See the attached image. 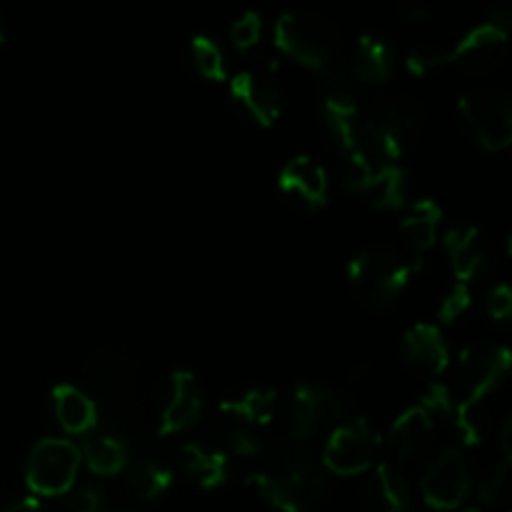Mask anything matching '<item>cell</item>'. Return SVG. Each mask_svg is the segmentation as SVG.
Instances as JSON below:
<instances>
[{
    "label": "cell",
    "instance_id": "cell-19",
    "mask_svg": "<svg viewBox=\"0 0 512 512\" xmlns=\"http://www.w3.org/2000/svg\"><path fill=\"white\" fill-rule=\"evenodd\" d=\"M53 413L60 428L68 435H90L98 428V403L93 395L70 383H58L50 393Z\"/></svg>",
    "mask_w": 512,
    "mask_h": 512
},
{
    "label": "cell",
    "instance_id": "cell-22",
    "mask_svg": "<svg viewBox=\"0 0 512 512\" xmlns=\"http://www.w3.org/2000/svg\"><path fill=\"white\" fill-rule=\"evenodd\" d=\"M278 395L268 388H240L220 400V413L240 423V428H260L275 418Z\"/></svg>",
    "mask_w": 512,
    "mask_h": 512
},
{
    "label": "cell",
    "instance_id": "cell-20",
    "mask_svg": "<svg viewBox=\"0 0 512 512\" xmlns=\"http://www.w3.org/2000/svg\"><path fill=\"white\" fill-rule=\"evenodd\" d=\"M80 460L98 478H110V475L125 473L130 463V448L123 435L115 430H93L90 435H85Z\"/></svg>",
    "mask_w": 512,
    "mask_h": 512
},
{
    "label": "cell",
    "instance_id": "cell-15",
    "mask_svg": "<svg viewBox=\"0 0 512 512\" xmlns=\"http://www.w3.org/2000/svg\"><path fill=\"white\" fill-rule=\"evenodd\" d=\"M280 193L303 213H318L328 203V173L308 155L288 160L280 170Z\"/></svg>",
    "mask_w": 512,
    "mask_h": 512
},
{
    "label": "cell",
    "instance_id": "cell-8",
    "mask_svg": "<svg viewBox=\"0 0 512 512\" xmlns=\"http://www.w3.org/2000/svg\"><path fill=\"white\" fill-rule=\"evenodd\" d=\"M380 448H383V440L368 420H345L335 425L330 433L320 463L335 475H360L375 468Z\"/></svg>",
    "mask_w": 512,
    "mask_h": 512
},
{
    "label": "cell",
    "instance_id": "cell-39",
    "mask_svg": "<svg viewBox=\"0 0 512 512\" xmlns=\"http://www.w3.org/2000/svg\"><path fill=\"white\" fill-rule=\"evenodd\" d=\"M400 18L405 20V23H423L425 18H428V8L420 3H405L403 8H400Z\"/></svg>",
    "mask_w": 512,
    "mask_h": 512
},
{
    "label": "cell",
    "instance_id": "cell-6",
    "mask_svg": "<svg viewBox=\"0 0 512 512\" xmlns=\"http://www.w3.org/2000/svg\"><path fill=\"white\" fill-rule=\"evenodd\" d=\"M80 463V448L73 440L43 438L30 450L25 483L40 498H60L73 490Z\"/></svg>",
    "mask_w": 512,
    "mask_h": 512
},
{
    "label": "cell",
    "instance_id": "cell-44",
    "mask_svg": "<svg viewBox=\"0 0 512 512\" xmlns=\"http://www.w3.org/2000/svg\"><path fill=\"white\" fill-rule=\"evenodd\" d=\"M463 512H483L480 508H468V510H463Z\"/></svg>",
    "mask_w": 512,
    "mask_h": 512
},
{
    "label": "cell",
    "instance_id": "cell-18",
    "mask_svg": "<svg viewBox=\"0 0 512 512\" xmlns=\"http://www.w3.org/2000/svg\"><path fill=\"white\" fill-rule=\"evenodd\" d=\"M360 500L365 512H408L410 485L393 465H375L363 483Z\"/></svg>",
    "mask_w": 512,
    "mask_h": 512
},
{
    "label": "cell",
    "instance_id": "cell-4",
    "mask_svg": "<svg viewBox=\"0 0 512 512\" xmlns=\"http://www.w3.org/2000/svg\"><path fill=\"white\" fill-rule=\"evenodd\" d=\"M338 45L335 25L310 10H288L275 23V48L310 70L328 68Z\"/></svg>",
    "mask_w": 512,
    "mask_h": 512
},
{
    "label": "cell",
    "instance_id": "cell-10",
    "mask_svg": "<svg viewBox=\"0 0 512 512\" xmlns=\"http://www.w3.org/2000/svg\"><path fill=\"white\" fill-rule=\"evenodd\" d=\"M203 415V393L198 378L190 370L180 368L168 375L158 395V435L185 433Z\"/></svg>",
    "mask_w": 512,
    "mask_h": 512
},
{
    "label": "cell",
    "instance_id": "cell-14",
    "mask_svg": "<svg viewBox=\"0 0 512 512\" xmlns=\"http://www.w3.org/2000/svg\"><path fill=\"white\" fill-rule=\"evenodd\" d=\"M510 28L485 20V23L475 25L470 33L455 43V48L445 50V65H458L465 73H488L493 70L500 60L505 58V48H508Z\"/></svg>",
    "mask_w": 512,
    "mask_h": 512
},
{
    "label": "cell",
    "instance_id": "cell-33",
    "mask_svg": "<svg viewBox=\"0 0 512 512\" xmlns=\"http://www.w3.org/2000/svg\"><path fill=\"white\" fill-rule=\"evenodd\" d=\"M510 465L512 463H498L493 465V468L488 470V473L483 475V480H480L478 485V495L483 503L493 505V503H500V500L508 495L510 490Z\"/></svg>",
    "mask_w": 512,
    "mask_h": 512
},
{
    "label": "cell",
    "instance_id": "cell-7",
    "mask_svg": "<svg viewBox=\"0 0 512 512\" xmlns=\"http://www.w3.org/2000/svg\"><path fill=\"white\" fill-rule=\"evenodd\" d=\"M345 415H348V400L323 383H298L285 405L290 435L303 443L323 430L340 425Z\"/></svg>",
    "mask_w": 512,
    "mask_h": 512
},
{
    "label": "cell",
    "instance_id": "cell-42",
    "mask_svg": "<svg viewBox=\"0 0 512 512\" xmlns=\"http://www.w3.org/2000/svg\"><path fill=\"white\" fill-rule=\"evenodd\" d=\"M5 43V30H3V23H0V48H3Z\"/></svg>",
    "mask_w": 512,
    "mask_h": 512
},
{
    "label": "cell",
    "instance_id": "cell-27",
    "mask_svg": "<svg viewBox=\"0 0 512 512\" xmlns=\"http://www.w3.org/2000/svg\"><path fill=\"white\" fill-rule=\"evenodd\" d=\"M365 195L378 210H400L408 208V183H405V173L395 163L378 165L373 170Z\"/></svg>",
    "mask_w": 512,
    "mask_h": 512
},
{
    "label": "cell",
    "instance_id": "cell-41",
    "mask_svg": "<svg viewBox=\"0 0 512 512\" xmlns=\"http://www.w3.org/2000/svg\"><path fill=\"white\" fill-rule=\"evenodd\" d=\"M5 512H48V510H45V505L40 503L38 498H25V500H20V503L10 505Z\"/></svg>",
    "mask_w": 512,
    "mask_h": 512
},
{
    "label": "cell",
    "instance_id": "cell-38",
    "mask_svg": "<svg viewBox=\"0 0 512 512\" xmlns=\"http://www.w3.org/2000/svg\"><path fill=\"white\" fill-rule=\"evenodd\" d=\"M488 315L495 320H508L512 315V290L510 285L500 283L488 295Z\"/></svg>",
    "mask_w": 512,
    "mask_h": 512
},
{
    "label": "cell",
    "instance_id": "cell-29",
    "mask_svg": "<svg viewBox=\"0 0 512 512\" xmlns=\"http://www.w3.org/2000/svg\"><path fill=\"white\" fill-rule=\"evenodd\" d=\"M375 168L378 165L370 160V155L363 148L340 150V180H343L345 188L355 190V193H365Z\"/></svg>",
    "mask_w": 512,
    "mask_h": 512
},
{
    "label": "cell",
    "instance_id": "cell-16",
    "mask_svg": "<svg viewBox=\"0 0 512 512\" xmlns=\"http://www.w3.org/2000/svg\"><path fill=\"white\" fill-rule=\"evenodd\" d=\"M445 250H448L450 268L458 283L468 285L490 265V248L483 233L473 225L453 228L445 233Z\"/></svg>",
    "mask_w": 512,
    "mask_h": 512
},
{
    "label": "cell",
    "instance_id": "cell-36",
    "mask_svg": "<svg viewBox=\"0 0 512 512\" xmlns=\"http://www.w3.org/2000/svg\"><path fill=\"white\" fill-rule=\"evenodd\" d=\"M440 65H445V50L440 48H418L405 60V68L413 75H428L438 70Z\"/></svg>",
    "mask_w": 512,
    "mask_h": 512
},
{
    "label": "cell",
    "instance_id": "cell-24",
    "mask_svg": "<svg viewBox=\"0 0 512 512\" xmlns=\"http://www.w3.org/2000/svg\"><path fill=\"white\" fill-rule=\"evenodd\" d=\"M395 70V53L383 38L378 35H360L355 45L353 78L363 83H385Z\"/></svg>",
    "mask_w": 512,
    "mask_h": 512
},
{
    "label": "cell",
    "instance_id": "cell-5",
    "mask_svg": "<svg viewBox=\"0 0 512 512\" xmlns=\"http://www.w3.org/2000/svg\"><path fill=\"white\" fill-rule=\"evenodd\" d=\"M460 123L485 150H505L512 143V100L505 90L480 88L458 103Z\"/></svg>",
    "mask_w": 512,
    "mask_h": 512
},
{
    "label": "cell",
    "instance_id": "cell-2",
    "mask_svg": "<svg viewBox=\"0 0 512 512\" xmlns=\"http://www.w3.org/2000/svg\"><path fill=\"white\" fill-rule=\"evenodd\" d=\"M418 268L420 263H410L390 245H370L350 260L348 280L360 303L370 310H388L403 295Z\"/></svg>",
    "mask_w": 512,
    "mask_h": 512
},
{
    "label": "cell",
    "instance_id": "cell-32",
    "mask_svg": "<svg viewBox=\"0 0 512 512\" xmlns=\"http://www.w3.org/2000/svg\"><path fill=\"white\" fill-rule=\"evenodd\" d=\"M220 450H223L225 455H228L230 460L233 458H253L258 460V455L263 453V448H260L258 438H255V433H250L248 428H230L223 433V443H220Z\"/></svg>",
    "mask_w": 512,
    "mask_h": 512
},
{
    "label": "cell",
    "instance_id": "cell-21",
    "mask_svg": "<svg viewBox=\"0 0 512 512\" xmlns=\"http://www.w3.org/2000/svg\"><path fill=\"white\" fill-rule=\"evenodd\" d=\"M435 433V420L425 413L423 408H408L388 430V445L390 453L398 460H413L428 448L430 438Z\"/></svg>",
    "mask_w": 512,
    "mask_h": 512
},
{
    "label": "cell",
    "instance_id": "cell-43",
    "mask_svg": "<svg viewBox=\"0 0 512 512\" xmlns=\"http://www.w3.org/2000/svg\"><path fill=\"white\" fill-rule=\"evenodd\" d=\"M108 512H140V510H130V508H115V510H108Z\"/></svg>",
    "mask_w": 512,
    "mask_h": 512
},
{
    "label": "cell",
    "instance_id": "cell-13",
    "mask_svg": "<svg viewBox=\"0 0 512 512\" xmlns=\"http://www.w3.org/2000/svg\"><path fill=\"white\" fill-rule=\"evenodd\" d=\"M88 378L95 398L108 408L113 405V410H118L133 395L138 365L125 350L108 345V348H100L90 355Z\"/></svg>",
    "mask_w": 512,
    "mask_h": 512
},
{
    "label": "cell",
    "instance_id": "cell-3",
    "mask_svg": "<svg viewBox=\"0 0 512 512\" xmlns=\"http://www.w3.org/2000/svg\"><path fill=\"white\" fill-rule=\"evenodd\" d=\"M420 128V110L410 98H385L360 115V145L375 165L403 158Z\"/></svg>",
    "mask_w": 512,
    "mask_h": 512
},
{
    "label": "cell",
    "instance_id": "cell-40",
    "mask_svg": "<svg viewBox=\"0 0 512 512\" xmlns=\"http://www.w3.org/2000/svg\"><path fill=\"white\" fill-rule=\"evenodd\" d=\"M500 448H503V460L512 463V418H508L500 428Z\"/></svg>",
    "mask_w": 512,
    "mask_h": 512
},
{
    "label": "cell",
    "instance_id": "cell-34",
    "mask_svg": "<svg viewBox=\"0 0 512 512\" xmlns=\"http://www.w3.org/2000/svg\"><path fill=\"white\" fill-rule=\"evenodd\" d=\"M230 38H233V45L238 50H253L255 45L263 38V18H260L255 10H248V13L240 15L238 20L230 28Z\"/></svg>",
    "mask_w": 512,
    "mask_h": 512
},
{
    "label": "cell",
    "instance_id": "cell-26",
    "mask_svg": "<svg viewBox=\"0 0 512 512\" xmlns=\"http://www.w3.org/2000/svg\"><path fill=\"white\" fill-rule=\"evenodd\" d=\"M173 480V470L163 460L150 458V455L130 460L128 468H125V485L140 500H155L165 495L173 488Z\"/></svg>",
    "mask_w": 512,
    "mask_h": 512
},
{
    "label": "cell",
    "instance_id": "cell-28",
    "mask_svg": "<svg viewBox=\"0 0 512 512\" xmlns=\"http://www.w3.org/2000/svg\"><path fill=\"white\" fill-rule=\"evenodd\" d=\"M190 58H193L195 70H198L205 80H213V83L228 80L223 50H220V45L215 43L213 38H208V35H195V38L190 40Z\"/></svg>",
    "mask_w": 512,
    "mask_h": 512
},
{
    "label": "cell",
    "instance_id": "cell-12",
    "mask_svg": "<svg viewBox=\"0 0 512 512\" xmlns=\"http://www.w3.org/2000/svg\"><path fill=\"white\" fill-rule=\"evenodd\" d=\"M420 490L433 510L460 508L470 493V470L465 455L458 448H445L425 470Z\"/></svg>",
    "mask_w": 512,
    "mask_h": 512
},
{
    "label": "cell",
    "instance_id": "cell-11",
    "mask_svg": "<svg viewBox=\"0 0 512 512\" xmlns=\"http://www.w3.org/2000/svg\"><path fill=\"white\" fill-rule=\"evenodd\" d=\"M230 100L260 128H273L283 105L278 78L270 65L240 70L230 78Z\"/></svg>",
    "mask_w": 512,
    "mask_h": 512
},
{
    "label": "cell",
    "instance_id": "cell-37",
    "mask_svg": "<svg viewBox=\"0 0 512 512\" xmlns=\"http://www.w3.org/2000/svg\"><path fill=\"white\" fill-rule=\"evenodd\" d=\"M100 508H103V495L98 488L70 490L65 500V512H100Z\"/></svg>",
    "mask_w": 512,
    "mask_h": 512
},
{
    "label": "cell",
    "instance_id": "cell-31",
    "mask_svg": "<svg viewBox=\"0 0 512 512\" xmlns=\"http://www.w3.org/2000/svg\"><path fill=\"white\" fill-rule=\"evenodd\" d=\"M455 403H458V400L453 398V390L443 383L428 385L423 398H420V408H423L433 420H453Z\"/></svg>",
    "mask_w": 512,
    "mask_h": 512
},
{
    "label": "cell",
    "instance_id": "cell-30",
    "mask_svg": "<svg viewBox=\"0 0 512 512\" xmlns=\"http://www.w3.org/2000/svg\"><path fill=\"white\" fill-rule=\"evenodd\" d=\"M453 425L465 445H480L485 435V413L483 403H470V400H458L453 413Z\"/></svg>",
    "mask_w": 512,
    "mask_h": 512
},
{
    "label": "cell",
    "instance_id": "cell-23",
    "mask_svg": "<svg viewBox=\"0 0 512 512\" xmlns=\"http://www.w3.org/2000/svg\"><path fill=\"white\" fill-rule=\"evenodd\" d=\"M230 463L233 460L220 448H205V445L188 443L180 450V465L185 473L205 490H215L230 480Z\"/></svg>",
    "mask_w": 512,
    "mask_h": 512
},
{
    "label": "cell",
    "instance_id": "cell-35",
    "mask_svg": "<svg viewBox=\"0 0 512 512\" xmlns=\"http://www.w3.org/2000/svg\"><path fill=\"white\" fill-rule=\"evenodd\" d=\"M473 305V293H470L468 285L458 283L443 300H440V308H438V318L443 323H453L458 320L460 315H465Z\"/></svg>",
    "mask_w": 512,
    "mask_h": 512
},
{
    "label": "cell",
    "instance_id": "cell-9",
    "mask_svg": "<svg viewBox=\"0 0 512 512\" xmlns=\"http://www.w3.org/2000/svg\"><path fill=\"white\" fill-rule=\"evenodd\" d=\"M512 368V355L505 345L475 343L460 353L455 365V388L460 400L483 403L505 378Z\"/></svg>",
    "mask_w": 512,
    "mask_h": 512
},
{
    "label": "cell",
    "instance_id": "cell-1",
    "mask_svg": "<svg viewBox=\"0 0 512 512\" xmlns=\"http://www.w3.org/2000/svg\"><path fill=\"white\" fill-rule=\"evenodd\" d=\"M248 483L278 512H313L328 495V478L318 453L293 438L263 448Z\"/></svg>",
    "mask_w": 512,
    "mask_h": 512
},
{
    "label": "cell",
    "instance_id": "cell-25",
    "mask_svg": "<svg viewBox=\"0 0 512 512\" xmlns=\"http://www.w3.org/2000/svg\"><path fill=\"white\" fill-rule=\"evenodd\" d=\"M440 220H443V210H440V205L435 200H415V203L408 205V213H405L403 223H400V233H403L405 243L410 248L418 250V253H425L438 240Z\"/></svg>",
    "mask_w": 512,
    "mask_h": 512
},
{
    "label": "cell",
    "instance_id": "cell-17",
    "mask_svg": "<svg viewBox=\"0 0 512 512\" xmlns=\"http://www.w3.org/2000/svg\"><path fill=\"white\" fill-rule=\"evenodd\" d=\"M403 358L420 373L443 375L450 368V350L438 325H413L403 338Z\"/></svg>",
    "mask_w": 512,
    "mask_h": 512
}]
</instances>
